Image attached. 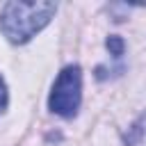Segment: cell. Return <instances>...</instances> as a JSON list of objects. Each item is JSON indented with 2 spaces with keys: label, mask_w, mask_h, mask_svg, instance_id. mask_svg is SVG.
<instances>
[{
  "label": "cell",
  "mask_w": 146,
  "mask_h": 146,
  "mask_svg": "<svg viewBox=\"0 0 146 146\" xmlns=\"http://www.w3.org/2000/svg\"><path fill=\"white\" fill-rule=\"evenodd\" d=\"M7 103H9V94H7V84L5 80L0 78V114L7 110Z\"/></svg>",
  "instance_id": "obj_4"
},
{
  "label": "cell",
  "mask_w": 146,
  "mask_h": 146,
  "mask_svg": "<svg viewBox=\"0 0 146 146\" xmlns=\"http://www.w3.org/2000/svg\"><path fill=\"white\" fill-rule=\"evenodd\" d=\"M105 46H107V50H110V55H114V57H121V55H123V50H125V41H123L121 36H116V34H112V36H107V41H105Z\"/></svg>",
  "instance_id": "obj_3"
},
{
  "label": "cell",
  "mask_w": 146,
  "mask_h": 146,
  "mask_svg": "<svg viewBox=\"0 0 146 146\" xmlns=\"http://www.w3.org/2000/svg\"><path fill=\"white\" fill-rule=\"evenodd\" d=\"M55 11L57 5L48 0H39V2L11 0L0 11V32L7 36V41L16 46L27 43L34 34H39L50 23Z\"/></svg>",
  "instance_id": "obj_1"
},
{
  "label": "cell",
  "mask_w": 146,
  "mask_h": 146,
  "mask_svg": "<svg viewBox=\"0 0 146 146\" xmlns=\"http://www.w3.org/2000/svg\"><path fill=\"white\" fill-rule=\"evenodd\" d=\"M80 103H82V71L78 64H71L59 71L48 96V107L57 116L73 119L80 110Z\"/></svg>",
  "instance_id": "obj_2"
}]
</instances>
